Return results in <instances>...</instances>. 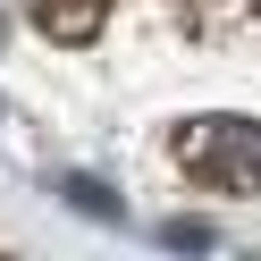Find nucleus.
Returning a JSON list of instances; mask_svg holds the SVG:
<instances>
[{"label": "nucleus", "instance_id": "f257e3e1", "mask_svg": "<svg viewBox=\"0 0 261 261\" xmlns=\"http://www.w3.org/2000/svg\"><path fill=\"white\" fill-rule=\"evenodd\" d=\"M177 169L219 194H261V126L253 118H194L177 135Z\"/></svg>", "mask_w": 261, "mask_h": 261}, {"label": "nucleus", "instance_id": "f03ea898", "mask_svg": "<svg viewBox=\"0 0 261 261\" xmlns=\"http://www.w3.org/2000/svg\"><path fill=\"white\" fill-rule=\"evenodd\" d=\"M101 17H110V0H34V25L51 42H93Z\"/></svg>", "mask_w": 261, "mask_h": 261}, {"label": "nucleus", "instance_id": "7ed1b4c3", "mask_svg": "<svg viewBox=\"0 0 261 261\" xmlns=\"http://www.w3.org/2000/svg\"><path fill=\"white\" fill-rule=\"evenodd\" d=\"M68 202H76V211H93V219H118V194H101L93 177H68Z\"/></svg>", "mask_w": 261, "mask_h": 261}, {"label": "nucleus", "instance_id": "20e7f679", "mask_svg": "<svg viewBox=\"0 0 261 261\" xmlns=\"http://www.w3.org/2000/svg\"><path fill=\"white\" fill-rule=\"evenodd\" d=\"M160 236H169V244H186V253H202V244H211V227H194V219H169Z\"/></svg>", "mask_w": 261, "mask_h": 261}]
</instances>
